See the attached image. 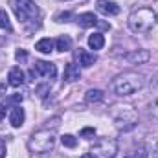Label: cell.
<instances>
[{
	"label": "cell",
	"mask_w": 158,
	"mask_h": 158,
	"mask_svg": "<svg viewBox=\"0 0 158 158\" xmlns=\"http://www.w3.org/2000/svg\"><path fill=\"white\" fill-rule=\"evenodd\" d=\"M88 46H90L92 50H101V48L105 46V37H103L101 33H92V35L88 37Z\"/></svg>",
	"instance_id": "obj_17"
},
{
	"label": "cell",
	"mask_w": 158,
	"mask_h": 158,
	"mask_svg": "<svg viewBox=\"0 0 158 158\" xmlns=\"http://www.w3.org/2000/svg\"><path fill=\"white\" fill-rule=\"evenodd\" d=\"M153 156L158 158V140H156V143L153 145Z\"/></svg>",
	"instance_id": "obj_29"
},
{
	"label": "cell",
	"mask_w": 158,
	"mask_h": 158,
	"mask_svg": "<svg viewBox=\"0 0 158 158\" xmlns=\"http://www.w3.org/2000/svg\"><path fill=\"white\" fill-rule=\"evenodd\" d=\"M96 9L99 13H103L105 17H114L119 13V6L112 0H98L96 2Z\"/></svg>",
	"instance_id": "obj_9"
},
{
	"label": "cell",
	"mask_w": 158,
	"mask_h": 158,
	"mask_svg": "<svg viewBox=\"0 0 158 158\" xmlns=\"http://www.w3.org/2000/svg\"><path fill=\"white\" fill-rule=\"evenodd\" d=\"M98 17L94 13H81L76 17V22H77L81 28H92V26H98Z\"/></svg>",
	"instance_id": "obj_12"
},
{
	"label": "cell",
	"mask_w": 158,
	"mask_h": 158,
	"mask_svg": "<svg viewBox=\"0 0 158 158\" xmlns=\"http://www.w3.org/2000/svg\"><path fill=\"white\" fill-rule=\"evenodd\" d=\"M114 123H116V127L119 131H131V129L136 127L138 116H136V112L131 107H123L114 114Z\"/></svg>",
	"instance_id": "obj_6"
},
{
	"label": "cell",
	"mask_w": 158,
	"mask_h": 158,
	"mask_svg": "<svg viewBox=\"0 0 158 158\" xmlns=\"http://www.w3.org/2000/svg\"><path fill=\"white\" fill-rule=\"evenodd\" d=\"M129 28L134 33H149L156 22V13L151 7H138L129 15Z\"/></svg>",
	"instance_id": "obj_2"
},
{
	"label": "cell",
	"mask_w": 158,
	"mask_h": 158,
	"mask_svg": "<svg viewBox=\"0 0 158 158\" xmlns=\"http://www.w3.org/2000/svg\"><path fill=\"white\" fill-rule=\"evenodd\" d=\"M61 142H63L64 147H70V149H74V147L77 145V140H76L72 134H63V136H61Z\"/></svg>",
	"instance_id": "obj_20"
},
{
	"label": "cell",
	"mask_w": 158,
	"mask_h": 158,
	"mask_svg": "<svg viewBox=\"0 0 158 158\" xmlns=\"http://www.w3.org/2000/svg\"><path fill=\"white\" fill-rule=\"evenodd\" d=\"M103 90H98V88H90L86 94H85V99H86V103H98V101H101L103 99Z\"/></svg>",
	"instance_id": "obj_18"
},
{
	"label": "cell",
	"mask_w": 158,
	"mask_h": 158,
	"mask_svg": "<svg viewBox=\"0 0 158 158\" xmlns=\"http://www.w3.org/2000/svg\"><path fill=\"white\" fill-rule=\"evenodd\" d=\"M125 158H145V151L140 147V149H134V151H131V153H127Z\"/></svg>",
	"instance_id": "obj_22"
},
{
	"label": "cell",
	"mask_w": 158,
	"mask_h": 158,
	"mask_svg": "<svg viewBox=\"0 0 158 158\" xmlns=\"http://www.w3.org/2000/svg\"><path fill=\"white\" fill-rule=\"evenodd\" d=\"M4 155H6V145H4V142L0 140V158L4 156Z\"/></svg>",
	"instance_id": "obj_28"
},
{
	"label": "cell",
	"mask_w": 158,
	"mask_h": 158,
	"mask_svg": "<svg viewBox=\"0 0 158 158\" xmlns=\"http://www.w3.org/2000/svg\"><path fill=\"white\" fill-rule=\"evenodd\" d=\"M55 50L57 52H70L72 50V39L68 37V35H61L59 39L55 40Z\"/></svg>",
	"instance_id": "obj_15"
},
{
	"label": "cell",
	"mask_w": 158,
	"mask_h": 158,
	"mask_svg": "<svg viewBox=\"0 0 158 158\" xmlns=\"http://www.w3.org/2000/svg\"><path fill=\"white\" fill-rule=\"evenodd\" d=\"M156 19H158V17H156Z\"/></svg>",
	"instance_id": "obj_32"
},
{
	"label": "cell",
	"mask_w": 158,
	"mask_h": 158,
	"mask_svg": "<svg viewBox=\"0 0 158 158\" xmlns=\"http://www.w3.org/2000/svg\"><path fill=\"white\" fill-rule=\"evenodd\" d=\"M15 59H17L19 63H26V61H28V52L22 50V48H19V50L15 52Z\"/></svg>",
	"instance_id": "obj_21"
},
{
	"label": "cell",
	"mask_w": 158,
	"mask_h": 158,
	"mask_svg": "<svg viewBox=\"0 0 158 158\" xmlns=\"http://www.w3.org/2000/svg\"><path fill=\"white\" fill-rule=\"evenodd\" d=\"M92 156L99 158H114L118 153V142L112 138H99L98 142H94V145L90 147Z\"/></svg>",
	"instance_id": "obj_5"
},
{
	"label": "cell",
	"mask_w": 158,
	"mask_h": 158,
	"mask_svg": "<svg viewBox=\"0 0 158 158\" xmlns=\"http://www.w3.org/2000/svg\"><path fill=\"white\" fill-rule=\"evenodd\" d=\"M151 114H153V118L158 119V101L153 103V107H151Z\"/></svg>",
	"instance_id": "obj_26"
},
{
	"label": "cell",
	"mask_w": 158,
	"mask_h": 158,
	"mask_svg": "<svg viewBox=\"0 0 158 158\" xmlns=\"http://www.w3.org/2000/svg\"><path fill=\"white\" fill-rule=\"evenodd\" d=\"M123 59L131 64H145L151 59V52L149 50H132V52L125 53Z\"/></svg>",
	"instance_id": "obj_8"
},
{
	"label": "cell",
	"mask_w": 158,
	"mask_h": 158,
	"mask_svg": "<svg viewBox=\"0 0 158 158\" xmlns=\"http://www.w3.org/2000/svg\"><path fill=\"white\" fill-rule=\"evenodd\" d=\"M143 85H145V79H143L142 74L125 72V74H119L118 77L112 81V90L118 96H132L134 92L142 90Z\"/></svg>",
	"instance_id": "obj_1"
},
{
	"label": "cell",
	"mask_w": 158,
	"mask_h": 158,
	"mask_svg": "<svg viewBox=\"0 0 158 158\" xmlns=\"http://www.w3.org/2000/svg\"><path fill=\"white\" fill-rule=\"evenodd\" d=\"M151 88H155V90L158 92V74H156L153 79H151Z\"/></svg>",
	"instance_id": "obj_27"
},
{
	"label": "cell",
	"mask_w": 158,
	"mask_h": 158,
	"mask_svg": "<svg viewBox=\"0 0 158 158\" xmlns=\"http://www.w3.org/2000/svg\"><path fill=\"white\" fill-rule=\"evenodd\" d=\"M7 83H9L11 86H20V85H24V72H22L19 66L11 68L9 74H7Z\"/></svg>",
	"instance_id": "obj_13"
},
{
	"label": "cell",
	"mask_w": 158,
	"mask_h": 158,
	"mask_svg": "<svg viewBox=\"0 0 158 158\" xmlns=\"http://www.w3.org/2000/svg\"><path fill=\"white\" fill-rule=\"evenodd\" d=\"M53 145H55V134L50 129H40L33 132L28 142V147L31 153H48L53 149Z\"/></svg>",
	"instance_id": "obj_3"
},
{
	"label": "cell",
	"mask_w": 158,
	"mask_h": 158,
	"mask_svg": "<svg viewBox=\"0 0 158 158\" xmlns=\"http://www.w3.org/2000/svg\"><path fill=\"white\" fill-rule=\"evenodd\" d=\"M31 76H42V77L53 79L57 76V66L48 61H35V66L31 68Z\"/></svg>",
	"instance_id": "obj_7"
},
{
	"label": "cell",
	"mask_w": 158,
	"mask_h": 158,
	"mask_svg": "<svg viewBox=\"0 0 158 158\" xmlns=\"http://www.w3.org/2000/svg\"><path fill=\"white\" fill-rule=\"evenodd\" d=\"M7 101H11V103H20V101H22V94H15V96L7 98Z\"/></svg>",
	"instance_id": "obj_25"
},
{
	"label": "cell",
	"mask_w": 158,
	"mask_h": 158,
	"mask_svg": "<svg viewBox=\"0 0 158 158\" xmlns=\"http://www.w3.org/2000/svg\"><path fill=\"white\" fill-rule=\"evenodd\" d=\"M4 116H6V109H4V107L0 105V119L4 118Z\"/></svg>",
	"instance_id": "obj_30"
},
{
	"label": "cell",
	"mask_w": 158,
	"mask_h": 158,
	"mask_svg": "<svg viewBox=\"0 0 158 158\" xmlns=\"http://www.w3.org/2000/svg\"><path fill=\"white\" fill-rule=\"evenodd\" d=\"M0 30H7L11 31V22H9V17L6 13V9L0 7Z\"/></svg>",
	"instance_id": "obj_19"
},
{
	"label": "cell",
	"mask_w": 158,
	"mask_h": 158,
	"mask_svg": "<svg viewBox=\"0 0 158 158\" xmlns=\"http://www.w3.org/2000/svg\"><path fill=\"white\" fill-rule=\"evenodd\" d=\"M94 134H96V131L90 129V127H86V129L81 131V136H83V138H94Z\"/></svg>",
	"instance_id": "obj_23"
},
{
	"label": "cell",
	"mask_w": 158,
	"mask_h": 158,
	"mask_svg": "<svg viewBox=\"0 0 158 158\" xmlns=\"http://www.w3.org/2000/svg\"><path fill=\"white\" fill-rule=\"evenodd\" d=\"M81 79V70L76 63H68L66 68H64V81L68 83H74V81H79Z\"/></svg>",
	"instance_id": "obj_14"
},
{
	"label": "cell",
	"mask_w": 158,
	"mask_h": 158,
	"mask_svg": "<svg viewBox=\"0 0 158 158\" xmlns=\"http://www.w3.org/2000/svg\"><path fill=\"white\" fill-rule=\"evenodd\" d=\"M83 158H94V156H92V155H85Z\"/></svg>",
	"instance_id": "obj_31"
},
{
	"label": "cell",
	"mask_w": 158,
	"mask_h": 158,
	"mask_svg": "<svg viewBox=\"0 0 158 158\" xmlns=\"http://www.w3.org/2000/svg\"><path fill=\"white\" fill-rule=\"evenodd\" d=\"M9 6L13 7L17 19L20 22H24V24L30 22V20H33V17L39 13L37 6L33 4V0H9Z\"/></svg>",
	"instance_id": "obj_4"
},
{
	"label": "cell",
	"mask_w": 158,
	"mask_h": 158,
	"mask_svg": "<svg viewBox=\"0 0 158 158\" xmlns=\"http://www.w3.org/2000/svg\"><path fill=\"white\" fill-rule=\"evenodd\" d=\"M24 119H26L24 109H20V107H13L11 109V112H9V123H11V127H15V129L22 127Z\"/></svg>",
	"instance_id": "obj_11"
},
{
	"label": "cell",
	"mask_w": 158,
	"mask_h": 158,
	"mask_svg": "<svg viewBox=\"0 0 158 158\" xmlns=\"http://www.w3.org/2000/svg\"><path fill=\"white\" fill-rule=\"evenodd\" d=\"M53 46H55V42L52 39H40L37 44H35V50L40 52V53H50V52H53Z\"/></svg>",
	"instance_id": "obj_16"
},
{
	"label": "cell",
	"mask_w": 158,
	"mask_h": 158,
	"mask_svg": "<svg viewBox=\"0 0 158 158\" xmlns=\"http://www.w3.org/2000/svg\"><path fill=\"white\" fill-rule=\"evenodd\" d=\"M76 57H77V61H79L81 66H92V64L98 61L96 53H92V52H88V50H83V48H79L77 52H76Z\"/></svg>",
	"instance_id": "obj_10"
},
{
	"label": "cell",
	"mask_w": 158,
	"mask_h": 158,
	"mask_svg": "<svg viewBox=\"0 0 158 158\" xmlns=\"http://www.w3.org/2000/svg\"><path fill=\"white\" fill-rule=\"evenodd\" d=\"M68 19H70V13H61V15L55 17L57 22H68Z\"/></svg>",
	"instance_id": "obj_24"
}]
</instances>
